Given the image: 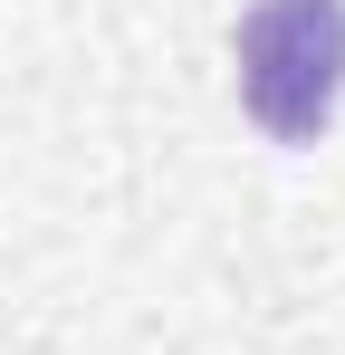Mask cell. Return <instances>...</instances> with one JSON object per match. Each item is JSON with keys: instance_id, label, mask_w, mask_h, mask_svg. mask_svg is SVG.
I'll return each instance as SVG.
<instances>
[{"instance_id": "1", "label": "cell", "mask_w": 345, "mask_h": 355, "mask_svg": "<svg viewBox=\"0 0 345 355\" xmlns=\"http://www.w3.org/2000/svg\"><path fill=\"white\" fill-rule=\"evenodd\" d=\"M230 58H240V106L269 144H317L345 96V0H259Z\"/></svg>"}]
</instances>
